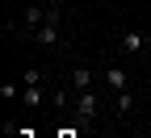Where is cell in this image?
I'll return each mask as SVG.
<instances>
[{"mask_svg": "<svg viewBox=\"0 0 151 138\" xmlns=\"http://www.w3.org/2000/svg\"><path fill=\"white\" fill-rule=\"evenodd\" d=\"M59 21H63V13H59V4H50V13H46V21H42V29L34 34V42H42V46H55V42H59Z\"/></svg>", "mask_w": 151, "mask_h": 138, "instance_id": "obj_4", "label": "cell"}, {"mask_svg": "<svg viewBox=\"0 0 151 138\" xmlns=\"http://www.w3.org/2000/svg\"><path fill=\"white\" fill-rule=\"evenodd\" d=\"M21 105L38 109V105H42V92H38V88H21Z\"/></svg>", "mask_w": 151, "mask_h": 138, "instance_id": "obj_8", "label": "cell"}, {"mask_svg": "<svg viewBox=\"0 0 151 138\" xmlns=\"http://www.w3.org/2000/svg\"><path fill=\"white\" fill-rule=\"evenodd\" d=\"M118 50H122L126 59L151 54V34H143V29H126V34H118Z\"/></svg>", "mask_w": 151, "mask_h": 138, "instance_id": "obj_2", "label": "cell"}, {"mask_svg": "<svg viewBox=\"0 0 151 138\" xmlns=\"http://www.w3.org/2000/svg\"><path fill=\"white\" fill-rule=\"evenodd\" d=\"M38 80H42L38 67H25V71H21V88H38Z\"/></svg>", "mask_w": 151, "mask_h": 138, "instance_id": "obj_9", "label": "cell"}, {"mask_svg": "<svg viewBox=\"0 0 151 138\" xmlns=\"http://www.w3.org/2000/svg\"><path fill=\"white\" fill-rule=\"evenodd\" d=\"M101 80H105V88H113V92H126V88H130V75H126L122 67H105Z\"/></svg>", "mask_w": 151, "mask_h": 138, "instance_id": "obj_6", "label": "cell"}, {"mask_svg": "<svg viewBox=\"0 0 151 138\" xmlns=\"http://www.w3.org/2000/svg\"><path fill=\"white\" fill-rule=\"evenodd\" d=\"M0 96H4V101H17V96H21V88H17V84H9V80H4V84H0Z\"/></svg>", "mask_w": 151, "mask_h": 138, "instance_id": "obj_10", "label": "cell"}, {"mask_svg": "<svg viewBox=\"0 0 151 138\" xmlns=\"http://www.w3.org/2000/svg\"><path fill=\"white\" fill-rule=\"evenodd\" d=\"M105 109V96L97 88H88V92H76V101H71V113H76V130H92L97 126V117Z\"/></svg>", "mask_w": 151, "mask_h": 138, "instance_id": "obj_1", "label": "cell"}, {"mask_svg": "<svg viewBox=\"0 0 151 138\" xmlns=\"http://www.w3.org/2000/svg\"><path fill=\"white\" fill-rule=\"evenodd\" d=\"M92 88V71L88 67H71V75H67V92H88Z\"/></svg>", "mask_w": 151, "mask_h": 138, "instance_id": "obj_5", "label": "cell"}, {"mask_svg": "<svg viewBox=\"0 0 151 138\" xmlns=\"http://www.w3.org/2000/svg\"><path fill=\"white\" fill-rule=\"evenodd\" d=\"M46 13H50V4H29V9L21 13V25H9V34H25V38H34L38 29H42Z\"/></svg>", "mask_w": 151, "mask_h": 138, "instance_id": "obj_3", "label": "cell"}, {"mask_svg": "<svg viewBox=\"0 0 151 138\" xmlns=\"http://www.w3.org/2000/svg\"><path fill=\"white\" fill-rule=\"evenodd\" d=\"M113 109H118L122 117L134 113V92H130V88H126V92H113Z\"/></svg>", "mask_w": 151, "mask_h": 138, "instance_id": "obj_7", "label": "cell"}]
</instances>
